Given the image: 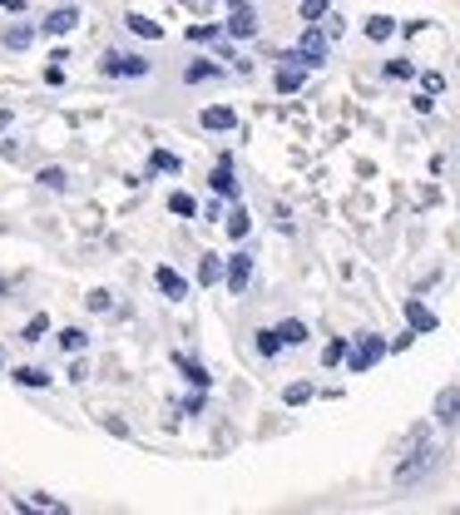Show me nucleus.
Instances as JSON below:
<instances>
[{
  "label": "nucleus",
  "instance_id": "1",
  "mask_svg": "<svg viewBox=\"0 0 460 515\" xmlns=\"http://www.w3.org/2000/svg\"><path fill=\"white\" fill-rule=\"evenodd\" d=\"M436 466H440V446L421 441V446L401 451V461H397V471H391V481H397L401 491H406V485H421L426 476H436Z\"/></svg>",
  "mask_w": 460,
  "mask_h": 515
},
{
  "label": "nucleus",
  "instance_id": "2",
  "mask_svg": "<svg viewBox=\"0 0 460 515\" xmlns=\"http://www.w3.org/2000/svg\"><path fill=\"white\" fill-rule=\"evenodd\" d=\"M386 352H391V347H386V337H381V333H356L352 342H347V372H352V376L372 372V367L381 362Z\"/></svg>",
  "mask_w": 460,
  "mask_h": 515
},
{
  "label": "nucleus",
  "instance_id": "3",
  "mask_svg": "<svg viewBox=\"0 0 460 515\" xmlns=\"http://www.w3.org/2000/svg\"><path fill=\"white\" fill-rule=\"evenodd\" d=\"M327 55H332V40H327V35H322L317 25H307V30H302V40L292 45V50L282 55V60H297L302 70H322V64H327Z\"/></svg>",
  "mask_w": 460,
  "mask_h": 515
},
{
  "label": "nucleus",
  "instance_id": "4",
  "mask_svg": "<svg viewBox=\"0 0 460 515\" xmlns=\"http://www.w3.org/2000/svg\"><path fill=\"white\" fill-rule=\"evenodd\" d=\"M99 75H109V80H144V75H149V60H139L134 50H105Z\"/></svg>",
  "mask_w": 460,
  "mask_h": 515
},
{
  "label": "nucleus",
  "instance_id": "5",
  "mask_svg": "<svg viewBox=\"0 0 460 515\" xmlns=\"http://www.w3.org/2000/svg\"><path fill=\"white\" fill-rule=\"evenodd\" d=\"M223 283H228V292H247V283H253V253H247V248H238L233 258H228L223 263Z\"/></svg>",
  "mask_w": 460,
  "mask_h": 515
},
{
  "label": "nucleus",
  "instance_id": "6",
  "mask_svg": "<svg viewBox=\"0 0 460 515\" xmlns=\"http://www.w3.org/2000/svg\"><path fill=\"white\" fill-rule=\"evenodd\" d=\"M213 193L218 198H243V183H238V173H233V154H218V169H213Z\"/></svg>",
  "mask_w": 460,
  "mask_h": 515
},
{
  "label": "nucleus",
  "instance_id": "7",
  "mask_svg": "<svg viewBox=\"0 0 460 515\" xmlns=\"http://www.w3.org/2000/svg\"><path fill=\"white\" fill-rule=\"evenodd\" d=\"M431 417H436V426H460V386H440Z\"/></svg>",
  "mask_w": 460,
  "mask_h": 515
},
{
  "label": "nucleus",
  "instance_id": "8",
  "mask_svg": "<svg viewBox=\"0 0 460 515\" xmlns=\"http://www.w3.org/2000/svg\"><path fill=\"white\" fill-rule=\"evenodd\" d=\"M198 124H204L208 134H233V129H238V109L233 105H208L204 114H198Z\"/></svg>",
  "mask_w": 460,
  "mask_h": 515
},
{
  "label": "nucleus",
  "instance_id": "9",
  "mask_svg": "<svg viewBox=\"0 0 460 515\" xmlns=\"http://www.w3.org/2000/svg\"><path fill=\"white\" fill-rule=\"evenodd\" d=\"M401 312H406V327H411V333H436V327H440V317H436V312H431L421 298H406V302H401Z\"/></svg>",
  "mask_w": 460,
  "mask_h": 515
},
{
  "label": "nucleus",
  "instance_id": "10",
  "mask_svg": "<svg viewBox=\"0 0 460 515\" xmlns=\"http://www.w3.org/2000/svg\"><path fill=\"white\" fill-rule=\"evenodd\" d=\"M223 35H228V40H253V35H257V15H253V5H233V15H228Z\"/></svg>",
  "mask_w": 460,
  "mask_h": 515
},
{
  "label": "nucleus",
  "instance_id": "11",
  "mask_svg": "<svg viewBox=\"0 0 460 515\" xmlns=\"http://www.w3.org/2000/svg\"><path fill=\"white\" fill-rule=\"evenodd\" d=\"M302 80H307V70H302L297 60H282V64H278V80H272V85H278V95H297Z\"/></svg>",
  "mask_w": 460,
  "mask_h": 515
},
{
  "label": "nucleus",
  "instance_id": "12",
  "mask_svg": "<svg viewBox=\"0 0 460 515\" xmlns=\"http://www.w3.org/2000/svg\"><path fill=\"white\" fill-rule=\"evenodd\" d=\"M154 283H159V288H163V298H173V302H183V298H188V283H183L179 273L169 268V263H159V268H154Z\"/></svg>",
  "mask_w": 460,
  "mask_h": 515
},
{
  "label": "nucleus",
  "instance_id": "13",
  "mask_svg": "<svg viewBox=\"0 0 460 515\" xmlns=\"http://www.w3.org/2000/svg\"><path fill=\"white\" fill-rule=\"evenodd\" d=\"M173 367H179V372L188 376V382L198 386V392H208V382H213V376H208V367H204V362H193L188 352H173Z\"/></svg>",
  "mask_w": 460,
  "mask_h": 515
},
{
  "label": "nucleus",
  "instance_id": "14",
  "mask_svg": "<svg viewBox=\"0 0 460 515\" xmlns=\"http://www.w3.org/2000/svg\"><path fill=\"white\" fill-rule=\"evenodd\" d=\"M75 25H79V11H75V5H60V11L45 15V35H70Z\"/></svg>",
  "mask_w": 460,
  "mask_h": 515
},
{
  "label": "nucleus",
  "instance_id": "15",
  "mask_svg": "<svg viewBox=\"0 0 460 515\" xmlns=\"http://www.w3.org/2000/svg\"><path fill=\"white\" fill-rule=\"evenodd\" d=\"M362 30H366V40H372V45H386L391 35L401 30V25L391 21V15H366V25H362Z\"/></svg>",
  "mask_w": 460,
  "mask_h": 515
},
{
  "label": "nucleus",
  "instance_id": "16",
  "mask_svg": "<svg viewBox=\"0 0 460 515\" xmlns=\"http://www.w3.org/2000/svg\"><path fill=\"white\" fill-rule=\"evenodd\" d=\"M223 70H218L213 60H188L183 64V85H204V80H218Z\"/></svg>",
  "mask_w": 460,
  "mask_h": 515
},
{
  "label": "nucleus",
  "instance_id": "17",
  "mask_svg": "<svg viewBox=\"0 0 460 515\" xmlns=\"http://www.w3.org/2000/svg\"><path fill=\"white\" fill-rule=\"evenodd\" d=\"M223 228H228V238H233V243H243V238H247V228H253V214H247L243 204H233V214L223 218Z\"/></svg>",
  "mask_w": 460,
  "mask_h": 515
},
{
  "label": "nucleus",
  "instance_id": "18",
  "mask_svg": "<svg viewBox=\"0 0 460 515\" xmlns=\"http://www.w3.org/2000/svg\"><path fill=\"white\" fill-rule=\"evenodd\" d=\"M253 347H257V357H278V352H282L278 327H257V333H253Z\"/></svg>",
  "mask_w": 460,
  "mask_h": 515
},
{
  "label": "nucleus",
  "instance_id": "19",
  "mask_svg": "<svg viewBox=\"0 0 460 515\" xmlns=\"http://www.w3.org/2000/svg\"><path fill=\"white\" fill-rule=\"evenodd\" d=\"M35 183H40V189H50V193H60L64 183H70V173H64L60 164H45V169H35Z\"/></svg>",
  "mask_w": 460,
  "mask_h": 515
},
{
  "label": "nucleus",
  "instance_id": "20",
  "mask_svg": "<svg viewBox=\"0 0 460 515\" xmlns=\"http://www.w3.org/2000/svg\"><path fill=\"white\" fill-rule=\"evenodd\" d=\"M21 511H45V515H64L70 505L64 501H54V495H45V491H35L30 501H21Z\"/></svg>",
  "mask_w": 460,
  "mask_h": 515
},
{
  "label": "nucleus",
  "instance_id": "21",
  "mask_svg": "<svg viewBox=\"0 0 460 515\" xmlns=\"http://www.w3.org/2000/svg\"><path fill=\"white\" fill-rule=\"evenodd\" d=\"M278 337H282V347H302L307 342V322H297V317L278 322Z\"/></svg>",
  "mask_w": 460,
  "mask_h": 515
},
{
  "label": "nucleus",
  "instance_id": "22",
  "mask_svg": "<svg viewBox=\"0 0 460 515\" xmlns=\"http://www.w3.org/2000/svg\"><path fill=\"white\" fill-rule=\"evenodd\" d=\"M60 347H64V352H70V357H85V347H89V333H85V327H64V333H60Z\"/></svg>",
  "mask_w": 460,
  "mask_h": 515
},
{
  "label": "nucleus",
  "instance_id": "23",
  "mask_svg": "<svg viewBox=\"0 0 460 515\" xmlns=\"http://www.w3.org/2000/svg\"><path fill=\"white\" fill-rule=\"evenodd\" d=\"M15 382L30 386V392H45V386H50L54 376H50V372H40V367H15Z\"/></svg>",
  "mask_w": 460,
  "mask_h": 515
},
{
  "label": "nucleus",
  "instance_id": "24",
  "mask_svg": "<svg viewBox=\"0 0 460 515\" xmlns=\"http://www.w3.org/2000/svg\"><path fill=\"white\" fill-rule=\"evenodd\" d=\"M124 25H129L134 35H144V40H159V35H163V25L149 21V15H124Z\"/></svg>",
  "mask_w": 460,
  "mask_h": 515
},
{
  "label": "nucleus",
  "instance_id": "25",
  "mask_svg": "<svg viewBox=\"0 0 460 515\" xmlns=\"http://www.w3.org/2000/svg\"><path fill=\"white\" fill-rule=\"evenodd\" d=\"M312 397H317V386H312V382H292L288 392H282V401H288V407H307Z\"/></svg>",
  "mask_w": 460,
  "mask_h": 515
},
{
  "label": "nucleus",
  "instance_id": "26",
  "mask_svg": "<svg viewBox=\"0 0 460 515\" xmlns=\"http://www.w3.org/2000/svg\"><path fill=\"white\" fill-rule=\"evenodd\" d=\"M45 333H50V317H45V312H35V317L21 327V342H40Z\"/></svg>",
  "mask_w": 460,
  "mask_h": 515
},
{
  "label": "nucleus",
  "instance_id": "27",
  "mask_svg": "<svg viewBox=\"0 0 460 515\" xmlns=\"http://www.w3.org/2000/svg\"><path fill=\"white\" fill-rule=\"evenodd\" d=\"M198 283H204V288H213V283H223V263H218L213 253H208L204 263H198Z\"/></svg>",
  "mask_w": 460,
  "mask_h": 515
},
{
  "label": "nucleus",
  "instance_id": "28",
  "mask_svg": "<svg viewBox=\"0 0 460 515\" xmlns=\"http://www.w3.org/2000/svg\"><path fill=\"white\" fill-rule=\"evenodd\" d=\"M347 342H352V337H332V342L322 347V367H337V362H347Z\"/></svg>",
  "mask_w": 460,
  "mask_h": 515
},
{
  "label": "nucleus",
  "instance_id": "29",
  "mask_svg": "<svg viewBox=\"0 0 460 515\" xmlns=\"http://www.w3.org/2000/svg\"><path fill=\"white\" fill-rule=\"evenodd\" d=\"M169 214H179V218H193V214H198L193 193H169Z\"/></svg>",
  "mask_w": 460,
  "mask_h": 515
},
{
  "label": "nucleus",
  "instance_id": "30",
  "mask_svg": "<svg viewBox=\"0 0 460 515\" xmlns=\"http://www.w3.org/2000/svg\"><path fill=\"white\" fill-rule=\"evenodd\" d=\"M327 11H332V0H302V11H297V15H302L307 25H317Z\"/></svg>",
  "mask_w": 460,
  "mask_h": 515
},
{
  "label": "nucleus",
  "instance_id": "31",
  "mask_svg": "<svg viewBox=\"0 0 460 515\" xmlns=\"http://www.w3.org/2000/svg\"><path fill=\"white\" fill-rule=\"evenodd\" d=\"M149 164H154L159 173H179V169H183L179 154H169V149H154V154H149Z\"/></svg>",
  "mask_w": 460,
  "mask_h": 515
},
{
  "label": "nucleus",
  "instance_id": "32",
  "mask_svg": "<svg viewBox=\"0 0 460 515\" xmlns=\"http://www.w3.org/2000/svg\"><path fill=\"white\" fill-rule=\"evenodd\" d=\"M30 40H35V30H30V25H15V30H5V50H25Z\"/></svg>",
  "mask_w": 460,
  "mask_h": 515
},
{
  "label": "nucleus",
  "instance_id": "33",
  "mask_svg": "<svg viewBox=\"0 0 460 515\" xmlns=\"http://www.w3.org/2000/svg\"><path fill=\"white\" fill-rule=\"evenodd\" d=\"M386 80H416V64L411 60H386Z\"/></svg>",
  "mask_w": 460,
  "mask_h": 515
},
{
  "label": "nucleus",
  "instance_id": "34",
  "mask_svg": "<svg viewBox=\"0 0 460 515\" xmlns=\"http://www.w3.org/2000/svg\"><path fill=\"white\" fill-rule=\"evenodd\" d=\"M188 40L193 45H218V25H188Z\"/></svg>",
  "mask_w": 460,
  "mask_h": 515
},
{
  "label": "nucleus",
  "instance_id": "35",
  "mask_svg": "<svg viewBox=\"0 0 460 515\" xmlns=\"http://www.w3.org/2000/svg\"><path fill=\"white\" fill-rule=\"evenodd\" d=\"M416 80L426 95H446V75H440V70H426V75H416Z\"/></svg>",
  "mask_w": 460,
  "mask_h": 515
},
{
  "label": "nucleus",
  "instance_id": "36",
  "mask_svg": "<svg viewBox=\"0 0 460 515\" xmlns=\"http://www.w3.org/2000/svg\"><path fill=\"white\" fill-rule=\"evenodd\" d=\"M85 302H89V312H109V308H114V292H109V288H95Z\"/></svg>",
  "mask_w": 460,
  "mask_h": 515
},
{
  "label": "nucleus",
  "instance_id": "37",
  "mask_svg": "<svg viewBox=\"0 0 460 515\" xmlns=\"http://www.w3.org/2000/svg\"><path fill=\"white\" fill-rule=\"evenodd\" d=\"M411 109H416V114H431V109H436V95H426V89H421V95L411 99Z\"/></svg>",
  "mask_w": 460,
  "mask_h": 515
},
{
  "label": "nucleus",
  "instance_id": "38",
  "mask_svg": "<svg viewBox=\"0 0 460 515\" xmlns=\"http://www.w3.org/2000/svg\"><path fill=\"white\" fill-rule=\"evenodd\" d=\"M416 337H421V333H411V327H406V333H401V337H391V342H386V347H391V352H406V347L416 342Z\"/></svg>",
  "mask_w": 460,
  "mask_h": 515
},
{
  "label": "nucleus",
  "instance_id": "39",
  "mask_svg": "<svg viewBox=\"0 0 460 515\" xmlns=\"http://www.w3.org/2000/svg\"><path fill=\"white\" fill-rule=\"evenodd\" d=\"M99 426H105L109 436H129V426H124V421H119V417H105V421H99Z\"/></svg>",
  "mask_w": 460,
  "mask_h": 515
},
{
  "label": "nucleus",
  "instance_id": "40",
  "mask_svg": "<svg viewBox=\"0 0 460 515\" xmlns=\"http://www.w3.org/2000/svg\"><path fill=\"white\" fill-rule=\"evenodd\" d=\"M11 119H15L11 109H0V134H5V129H11Z\"/></svg>",
  "mask_w": 460,
  "mask_h": 515
},
{
  "label": "nucleus",
  "instance_id": "41",
  "mask_svg": "<svg viewBox=\"0 0 460 515\" xmlns=\"http://www.w3.org/2000/svg\"><path fill=\"white\" fill-rule=\"evenodd\" d=\"M0 367H5V357H0Z\"/></svg>",
  "mask_w": 460,
  "mask_h": 515
}]
</instances>
